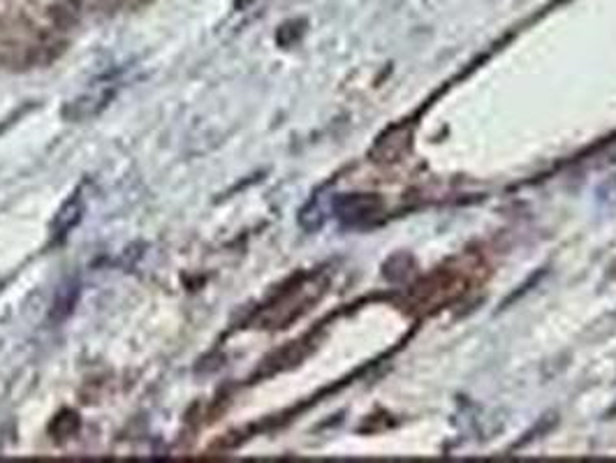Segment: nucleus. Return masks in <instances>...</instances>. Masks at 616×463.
I'll list each match as a JSON object with an SVG mask.
<instances>
[{"label":"nucleus","instance_id":"1","mask_svg":"<svg viewBox=\"0 0 616 463\" xmlns=\"http://www.w3.org/2000/svg\"><path fill=\"white\" fill-rule=\"evenodd\" d=\"M84 216V197L79 193H75L70 200L65 202L59 209V213L54 216V225H51V234L56 239H63L68 232H72V227L81 221Z\"/></svg>","mask_w":616,"mask_h":463},{"label":"nucleus","instance_id":"2","mask_svg":"<svg viewBox=\"0 0 616 463\" xmlns=\"http://www.w3.org/2000/svg\"><path fill=\"white\" fill-rule=\"evenodd\" d=\"M77 426H79V420H77L75 413H63L60 417H56L51 431H54L56 436L65 438V436H72V431H77Z\"/></svg>","mask_w":616,"mask_h":463},{"label":"nucleus","instance_id":"3","mask_svg":"<svg viewBox=\"0 0 616 463\" xmlns=\"http://www.w3.org/2000/svg\"><path fill=\"white\" fill-rule=\"evenodd\" d=\"M246 3H250V0H237L239 7H243V5H246Z\"/></svg>","mask_w":616,"mask_h":463}]
</instances>
